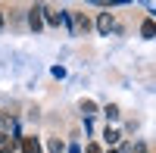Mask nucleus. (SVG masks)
I'll return each mask as SVG.
<instances>
[{
    "label": "nucleus",
    "instance_id": "nucleus-14",
    "mask_svg": "<svg viewBox=\"0 0 156 153\" xmlns=\"http://www.w3.org/2000/svg\"><path fill=\"white\" fill-rule=\"evenodd\" d=\"M3 153H12V147H3Z\"/></svg>",
    "mask_w": 156,
    "mask_h": 153
},
{
    "label": "nucleus",
    "instance_id": "nucleus-6",
    "mask_svg": "<svg viewBox=\"0 0 156 153\" xmlns=\"http://www.w3.org/2000/svg\"><path fill=\"white\" fill-rule=\"evenodd\" d=\"M81 112H84V116H94V112H97V103H94V100H81Z\"/></svg>",
    "mask_w": 156,
    "mask_h": 153
},
{
    "label": "nucleus",
    "instance_id": "nucleus-11",
    "mask_svg": "<svg viewBox=\"0 0 156 153\" xmlns=\"http://www.w3.org/2000/svg\"><path fill=\"white\" fill-rule=\"evenodd\" d=\"M84 153H103V150H100L97 144H87V147H84Z\"/></svg>",
    "mask_w": 156,
    "mask_h": 153
},
{
    "label": "nucleus",
    "instance_id": "nucleus-7",
    "mask_svg": "<svg viewBox=\"0 0 156 153\" xmlns=\"http://www.w3.org/2000/svg\"><path fill=\"white\" fill-rule=\"evenodd\" d=\"M44 12H47V22L50 25H59L62 22V12H53V9H44Z\"/></svg>",
    "mask_w": 156,
    "mask_h": 153
},
{
    "label": "nucleus",
    "instance_id": "nucleus-5",
    "mask_svg": "<svg viewBox=\"0 0 156 153\" xmlns=\"http://www.w3.org/2000/svg\"><path fill=\"white\" fill-rule=\"evenodd\" d=\"M140 34H144V37H153V34H156V22H153V19H147L144 25H140Z\"/></svg>",
    "mask_w": 156,
    "mask_h": 153
},
{
    "label": "nucleus",
    "instance_id": "nucleus-8",
    "mask_svg": "<svg viewBox=\"0 0 156 153\" xmlns=\"http://www.w3.org/2000/svg\"><path fill=\"white\" fill-rule=\"evenodd\" d=\"M103 137H106V144H119V131H112V128L103 131Z\"/></svg>",
    "mask_w": 156,
    "mask_h": 153
},
{
    "label": "nucleus",
    "instance_id": "nucleus-12",
    "mask_svg": "<svg viewBox=\"0 0 156 153\" xmlns=\"http://www.w3.org/2000/svg\"><path fill=\"white\" fill-rule=\"evenodd\" d=\"M0 144L6 147V131H3V128H0Z\"/></svg>",
    "mask_w": 156,
    "mask_h": 153
},
{
    "label": "nucleus",
    "instance_id": "nucleus-16",
    "mask_svg": "<svg viewBox=\"0 0 156 153\" xmlns=\"http://www.w3.org/2000/svg\"><path fill=\"white\" fill-rule=\"evenodd\" d=\"M109 153H115V150H109Z\"/></svg>",
    "mask_w": 156,
    "mask_h": 153
},
{
    "label": "nucleus",
    "instance_id": "nucleus-13",
    "mask_svg": "<svg viewBox=\"0 0 156 153\" xmlns=\"http://www.w3.org/2000/svg\"><path fill=\"white\" fill-rule=\"evenodd\" d=\"M134 153H147V147H144V144H137V147H134Z\"/></svg>",
    "mask_w": 156,
    "mask_h": 153
},
{
    "label": "nucleus",
    "instance_id": "nucleus-9",
    "mask_svg": "<svg viewBox=\"0 0 156 153\" xmlns=\"http://www.w3.org/2000/svg\"><path fill=\"white\" fill-rule=\"evenodd\" d=\"M50 153H62V141H59V137H50Z\"/></svg>",
    "mask_w": 156,
    "mask_h": 153
},
{
    "label": "nucleus",
    "instance_id": "nucleus-2",
    "mask_svg": "<svg viewBox=\"0 0 156 153\" xmlns=\"http://www.w3.org/2000/svg\"><path fill=\"white\" fill-rule=\"evenodd\" d=\"M19 150L22 153H41V147H37L34 137H19Z\"/></svg>",
    "mask_w": 156,
    "mask_h": 153
},
{
    "label": "nucleus",
    "instance_id": "nucleus-3",
    "mask_svg": "<svg viewBox=\"0 0 156 153\" xmlns=\"http://www.w3.org/2000/svg\"><path fill=\"white\" fill-rule=\"evenodd\" d=\"M28 25H31L34 31H37V28H41V25H44V19H41V6H34V9H28Z\"/></svg>",
    "mask_w": 156,
    "mask_h": 153
},
{
    "label": "nucleus",
    "instance_id": "nucleus-10",
    "mask_svg": "<svg viewBox=\"0 0 156 153\" xmlns=\"http://www.w3.org/2000/svg\"><path fill=\"white\" fill-rule=\"evenodd\" d=\"M103 112H106V119H119V106H112V103L103 109Z\"/></svg>",
    "mask_w": 156,
    "mask_h": 153
},
{
    "label": "nucleus",
    "instance_id": "nucleus-15",
    "mask_svg": "<svg viewBox=\"0 0 156 153\" xmlns=\"http://www.w3.org/2000/svg\"><path fill=\"white\" fill-rule=\"evenodd\" d=\"M0 25H3V12H0Z\"/></svg>",
    "mask_w": 156,
    "mask_h": 153
},
{
    "label": "nucleus",
    "instance_id": "nucleus-4",
    "mask_svg": "<svg viewBox=\"0 0 156 153\" xmlns=\"http://www.w3.org/2000/svg\"><path fill=\"white\" fill-rule=\"evenodd\" d=\"M72 16H75V31H87V28H90L87 16H81V12H72Z\"/></svg>",
    "mask_w": 156,
    "mask_h": 153
},
{
    "label": "nucleus",
    "instance_id": "nucleus-1",
    "mask_svg": "<svg viewBox=\"0 0 156 153\" xmlns=\"http://www.w3.org/2000/svg\"><path fill=\"white\" fill-rule=\"evenodd\" d=\"M97 28H100V34H109V31L115 28V19H112V12H100V19H97Z\"/></svg>",
    "mask_w": 156,
    "mask_h": 153
}]
</instances>
